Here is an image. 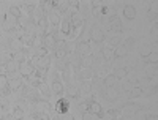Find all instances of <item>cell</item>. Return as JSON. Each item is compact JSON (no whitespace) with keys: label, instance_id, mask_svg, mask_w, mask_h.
Listing matches in <instances>:
<instances>
[{"label":"cell","instance_id":"1","mask_svg":"<svg viewBox=\"0 0 158 120\" xmlns=\"http://www.w3.org/2000/svg\"><path fill=\"white\" fill-rule=\"evenodd\" d=\"M19 73H21V76L22 77H30V76H33V73H35V66L30 63V62H22V63H19V70H18Z\"/></svg>","mask_w":158,"mask_h":120},{"label":"cell","instance_id":"29","mask_svg":"<svg viewBox=\"0 0 158 120\" xmlns=\"http://www.w3.org/2000/svg\"><path fill=\"white\" fill-rule=\"evenodd\" d=\"M146 76L149 77V79H152V77H155L156 76V66L155 65H147L146 66Z\"/></svg>","mask_w":158,"mask_h":120},{"label":"cell","instance_id":"46","mask_svg":"<svg viewBox=\"0 0 158 120\" xmlns=\"http://www.w3.org/2000/svg\"><path fill=\"white\" fill-rule=\"evenodd\" d=\"M3 120H6V118H3Z\"/></svg>","mask_w":158,"mask_h":120},{"label":"cell","instance_id":"26","mask_svg":"<svg viewBox=\"0 0 158 120\" xmlns=\"http://www.w3.org/2000/svg\"><path fill=\"white\" fill-rule=\"evenodd\" d=\"M150 54H152V48H150L149 44H144V46L139 49V56H141L142 59H147Z\"/></svg>","mask_w":158,"mask_h":120},{"label":"cell","instance_id":"9","mask_svg":"<svg viewBox=\"0 0 158 120\" xmlns=\"http://www.w3.org/2000/svg\"><path fill=\"white\" fill-rule=\"evenodd\" d=\"M22 87V81L21 79H18V77H11L10 81H8V89H10V92H16V90H19Z\"/></svg>","mask_w":158,"mask_h":120},{"label":"cell","instance_id":"23","mask_svg":"<svg viewBox=\"0 0 158 120\" xmlns=\"http://www.w3.org/2000/svg\"><path fill=\"white\" fill-rule=\"evenodd\" d=\"M127 56V48L125 46H117L114 49V57L115 59H123Z\"/></svg>","mask_w":158,"mask_h":120},{"label":"cell","instance_id":"34","mask_svg":"<svg viewBox=\"0 0 158 120\" xmlns=\"http://www.w3.org/2000/svg\"><path fill=\"white\" fill-rule=\"evenodd\" d=\"M81 89H82L85 93H90V90H92V85H90V82H87V81H82V85H81Z\"/></svg>","mask_w":158,"mask_h":120},{"label":"cell","instance_id":"22","mask_svg":"<svg viewBox=\"0 0 158 120\" xmlns=\"http://www.w3.org/2000/svg\"><path fill=\"white\" fill-rule=\"evenodd\" d=\"M51 66V59L49 57H43V59H38V65H36V68H41V70H48Z\"/></svg>","mask_w":158,"mask_h":120},{"label":"cell","instance_id":"39","mask_svg":"<svg viewBox=\"0 0 158 120\" xmlns=\"http://www.w3.org/2000/svg\"><path fill=\"white\" fill-rule=\"evenodd\" d=\"M82 118H84V120H95V115L90 114V112H84V114H82Z\"/></svg>","mask_w":158,"mask_h":120},{"label":"cell","instance_id":"16","mask_svg":"<svg viewBox=\"0 0 158 120\" xmlns=\"http://www.w3.org/2000/svg\"><path fill=\"white\" fill-rule=\"evenodd\" d=\"M101 56L104 57V60H111V59H114V48H109V46H106V48H103L101 49Z\"/></svg>","mask_w":158,"mask_h":120},{"label":"cell","instance_id":"38","mask_svg":"<svg viewBox=\"0 0 158 120\" xmlns=\"http://www.w3.org/2000/svg\"><path fill=\"white\" fill-rule=\"evenodd\" d=\"M60 120H74V117H73L70 112H65V114H62Z\"/></svg>","mask_w":158,"mask_h":120},{"label":"cell","instance_id":"6","mask_svg":"<svg viewBox=\"0 0 158 120\" xmlns=\"http://www.w3.org/2000/svg\"><path fill=\"white\" fill-rule=\"evenodd\" d=\"M30 16H32V21L36 24L41 18H44V11H43L41 6H33V10H32V13H30Z\"/></svg>","mask_w":158,"mask_h":120},{"label":"cell","instance_id":"33","mask_svg":"<svg viewBox=\"0 0 158 120\" xmlns=\"http://www.w3.org/2000/svg\"><path fill=\"white\" fill-rule=\"evenodd\" d=\"M106 95H108V97H106L108 100H115V98H117V90H115L114 87H111V89H108Z\"/></svg>","mask_w":158,"mask_h":120},{"label":"cell","instance_id":"24","mask_svg":"<svg viewBox=\"0 0 158 120\" xmlns=\"http://www.w3.org/2000/svg\"><path fill=\"white\" fill-rule=\"evenodd\" d=\"M48 54H49V49H46L44 46H41V48H36V49H35V57H36V59L48 57Z\"/></svg>","mask_w":158,"mask_h":120},{"label":"cell","instance_id":"41","mask_svg":"<svg viewBox=\"0 0 158 120\" xmlns=\"http://www.w3.org/2000/svg\"><path fill=\"white\" fill-rule=\"evenodd\" d=\"M68 5H71L73 8H77L79 6V2H77V0H71V2H68Z\"/></svg>","mask_w":158,"mask_h":120},{"label":"cell","instance_id":"42","mask_svg":"<svg viewBox=\"0 0 158 120\" xmlns=\"http://www.w3.org/2000/svg\"><path fill=\"white\" fill-rule=\"evenodd\" d=\"M117 43H118V38H117V36L111 39V44H117Z\"/></svg>","mask_w":158,"mask_h":120},{"label":"cell","instance_id":"3","mask_svg":"<svg viewBox=\"0 0 158 120\" xmlns=\"http://www.w3.org/2000/svg\"><path fill=\"white\" fill-rule=\"evenodd\" d=\"M76 52H77V56H81V59L90 56V44L87 41H81L76 46Z\"/></svg>","mask_w":158,"mask_h":120},{"label":"cell","instance_id":"12","mask_svg":"<svg viewBox=\"0 0 158 120\" xmlns=\"http://www.w3.org/2000/svg\"><path fill=\"white\" fill-rule=\"evenodd\" d=\"M5 68H6V73H10V74L13 76V74H15V73L19 70V63H18V62H15V60L11 59L10 62H6V63H5Z\"/></svg>","mask_w":158,"mask_h":120},{"label":"cell","instance_id":"25","mask_svg":"<svg viewBox=\"0 0 158 120\" xmlns=\"http://www.w3.org/2000/svg\"><path fill=\"white\" fill-rule=\"evenodd\" d=\"M52 92L57 93V95H60V93L63 92V84H62V81H59V79H54V82H52Z\"/></svg>","mask_w":158,"mask_h":120},{"label":"cell","instance_id":"17","mask_svg":"<svg viewBox=\"0 0 158 120\" xmlns=\"http://www.w3.org/2000/svg\"><path fill=\"white\" fill-rule=\"evenodd\" d=\"M111 29H112V32H117V33L122 32V24H120V21H118L117 16L111 18Z\"/></svg>","mask_w":158,"mask_h":120},{"label":"cell","instance_id":"27","mask_svg":"<svg viewBox=\"0 0 158 120\" xmlns=\"http://www.w3.org/2000/svg\"><path fill=\"white\" fill-rule=\"evenodd\" d=\"M36 27H38V30H41V32H44V30H48V27H49V22H48V18L44 16V18H41L38 22H36Z\"/></svg>","mask_w":158,"mask_h":120},{"label":"cell","instance_id":"44","mask_svg":"<svg viewBox=\"0 0 158 120\" xmlns=\"http://www.w3.org/2000/svg\"><path fill=\"white\" fill-rule=\"evenodd\" d=\"M52 120H60V118H59V117H54V118H52Z\"/></svg>","mask_w":158,"mask_h":120},{"label":"cell","instance_id":"45","mask_svg":"<svg viewBox=\"0 0 158 120\" xmlns=\"http://www.w3.org/2000/svg\"><path fill=\"white\" fill-rule=\"evenodd\" d=\"M35 120H40V118H38V117H36V115H35Z\"/></svg>","mask_w":158,"mask_h":120},{"label":"cell","instance_id":"30","mask_svg":"<svg viewBox=\"0 0 158 120\" xmlns=\"http://www.w3.org/2000/svg\"><path fill=\"white\" fill-rule=\"evenodd\" d=\"M48 22L52 24V25H59V24H60V18H59L57 13H52V14L48 18Z\"/></svg>","mask_w":158,"mask_h":120},{"label":"cell","instance_id":"18","mask_svg":"<svg viewBox=\"0 0 158 120\" xmlns=\"http://www.w3.org/2000/svg\"><path fill=\"white\" fill-rule=\"evenodd\" d=\"M92 65H94V57H92V54H90V56L81 59V65H79V68H92Z\"/></svg>","mask_w":158,"mask_h":120},{"label":"cell","instance_id":"40","mask_svg":"<svg viewBox=\"0 0 158 120\" xmlns=\"http://www.w3.org/2000/svg\"><path fill=\"white\" fill-rule=\"evenodd\" d=\"M125 74H127V70H118V71H117V73H115L114 76H115L117 79H120V77H123Z\"/></svg>","mask_w":158,"mask_h":120},{"label":"cell","instance_id":"15","mask_svg":"<svg viewBox=\"0 0 158 120\" xmlns=\"http://www.w3.org/2000/svg\"><path fill=\"white\" fill-rule=\"evenodd\" d=\"M8 76L6 74H0V92H3V93H8L10 89H8Z\"/></svg>","mask_w":158,"mask_h":120},{"label":"cell","instance_id":"28","mask_svg":"<svg viewBox=\"0 0 158 120\" xmlns=\"http://www.w3.org/2000/svg\"><path fill=\"white\" fill-rule=\"evenodd\" d=\"M115 82H117V77H115L114 74H109V76L104 77V85H106L108 89L114 87V85H115Z\"/></svg>","mask_w":158,"mask_h":120},{"label":"cell","instance_id":"4","mask_svg":"<svg viewBox=\"0 0 158 120\" xmlns=\"http://www.w3.org/2000/svg\"><path fill=\"white\" fill-rule=\"evenodd\" d=\"M89 112H90V114H94V115H97V117H100V118L104 115L101 104L97 103V101H90V103H89Z\"/></svg>","mask_w":158,"mask_h":120},{"label":"cell","instance_id":"20","mask_svg":"<svg viewBox=\"0 0 158 120\" xmlns=\"http://www.w3.org/2000/svg\"><path fill=\"white\" fill-rule=\"evenodd\" d=\"M24 117H25V112H24L22 108H15L13 109V114H11L13 120H24Z\"/></svg>","mask_w":158,"mask_h":120},{"label":"cell","instance_id":"8","mask_svg":"<svg viewBox=\"0 0 158 120\" xmlns=\"http://www.w3.org/2000/svg\"><path fill=\"white\" fill-rule=\"evenodd\" d=\"M10 49L15 52H19V51H22L24 49V43H22V39L21 38H13L11 39V44H10Z\"/></svg>","mask_w":158,"mask_h":120},{"label":"cell","instance_id":"13","mask_svg":"<svg viewBox=\"0 0 158 120\" xmlns=\"http://www.w3.org/2000/svg\"><path fill=\"white\" fill-rule=\"evenodd\" d=\"M56 111L62 115L65 112H68V101L67 100H59L57 104H56Z\"/></svg>","mask_w":158,"mask_h":120},{"label":"cell","instance_id":"19","mask_svg":"<svg viewBox=\"0 0 158 120\" xmlns=\"http://www.w3.org/2000/svg\"><path fill=\"white\" fill-rule=\"evenodd\" d=\"M8 13H10V16H13V19H19V18H22V13H21V8H19V6L11 5V6L8 8Z\"/></svg>","mask_w":158,"mask_h":120},{"label":"cell","instance_id":"21","mask_svg":"<svg viewBox=\"0 0 158 120\" xmlns=\"http://www.w3.org/2000/svg\"><path fill=\"white\" fill-rule=\"evenodd\" d=\"M38 90L44 95V98H51V89H49V85H48L46 82H43V81L40 82V84H38Z\"/></svg>","mask_w":158,"mask_h":120},{"label":"cell","instance_id":"7","mask_svg":"<svg viewBox=\"0 0 158 120\" xmlns=\"http://www.w3.org/2000/svg\"><path fill=\"white\" fill-rule=\"evenodd\" d=\"M123 16L128 19V21H133L136 18V8L133 5H125L123 8Z\"/></svg>","mask_w":158,"mask_h":120},{"label":"cell","instance_id":"37","mask_svg":"<svg viewBox=\"0 0 158 120\" xmlns=\"http://www.w3.org/2000/svg\"><path fill=\"white\" fill-rule=\"evenodd\" d=\"M141 92H142L141 87H135L133 90H131V97H139V95H141Z\"/></svg>","mask_w":158,"mask_h":120},{"label":"cell","instance_id":"32","mask_svg":"<svg viewBox=\"0 0 158 120\" xmlns=\"http://www.w3.org/2000/svg\"><path fill=\"white\" fill-rule=\"evenodd\" d=\"M147 59H149V63H150V65H156V63H158V54H156V51H153Z\"/></svg>","mask_w":158,"mask_h":120},{"label":"cell","instance_id":"11","mask_svg":"<svg viewBox=\"0 0 158 120\" xmlns=\"http://www.w3.org/2000/svg\"><path fill=\"white\" fill-rule=\"evenodd\" d=\"M27 57H29V52L25 49H22V51L16 52V54L13 56V60L18 62V63H22V62H27Z\"/></svg>","mask_w":158,"mask_h":120},{"label":"cell","instance_id":"36","mask_svg":"<svg viewBox=\"0 0 158 120\" xmlns=\"http://www.w3.org/2000/svg\"><path fill=\"white\" fill-rule=\"evenodd\" d=\"M79 109L82 111V114H84V112H89V103H87V101L81 103V104H79Z\"/></svg>","mask_w":158,"mask_h":120},{"label":"cell","instance_id":"31","mask_svg":"<svg viewBox=\"0 0 158 120\" xmlns=\"http://www.w3.org/2000/svg\"><path fill=\"white\" fill-rule=\"evenodd\" d=\"M67 93H68V97H70V98H77V95H79V90H77L74 85H70V87L67 89Z\"/></svg>","mask_w":158,"mask_h":120},{"label":"cell","instance_id":"35","mask_svg":"<svg viewBox=\"0 0 158 120\" xmlns=\"http://www.w3.org/2000/svg\"><path fill=\"white\" fill-rule=\"evenodd\" d=\"M101 11H103L101 5H100V6H92V14H94V16H100Z\"/></svg>","mask_w":158,"mask_h":120},{"label":"cell","instance_id":"43","mask_svg":"<svg viewBox=\"0 0 158 120\" xmlns=\"http://www.w3.org/2000/svg\"><path fill=\"white\" fill-rule=\"evenodd\" d=\"M101 3L100 2H97V0H94V2H92V6H100Z\"/></svg>","mask_w":158,"mask_h":120},{"label":"cell","instance_id":"5","mask_svg":"<svg viewBox=\"0 0 158 120\" xmlns=\"http://www.w3.org/2000/svg\"><path fill=\"white\" fill-rule=\"evenodd\" d=\"M90 39H92L94 43H101L103 39H104L103 32H101V29L98 27V25H95V27H92V32H90Z\"/></svg>","mask_w":158,"mask_h":120},{"label":"cell","instance_id":"2","mask_svg":"<svg viewBox=\"0 0 158 120\" xmlns=\"http://www.w3.org/2000/svg\"><path fill=\"white\" fill-rule=\"evenodd\" d=\"M43 46H44L46 49H54V48H57V39H56V35L52 33V32L44 33V36H43Z\"/></svg>","mask_w":158,"mask_h":120},{"label":"cell","instance_id":"14","mask_svg":"<svg viewBox=\"0 0 158 120\" xmlns=\"http://www.w3.org/2000/svg\"><path fill=\"white\" fill-rule=\"evenodd\" d=\"M24 46H33V39H35V33L33 32H25L24 36L21 38Z\"/></svg>","mask_w":158,"mask_h":120},{"label":"cell","instance_id":"10","mask_svg":"<svg viewBox=\"0 0 158 120\" xmlns=\"http://www.w3.org/2000/svg\"><path fill=\"white\" fill-rule=\"evenodd\" d=\"M60 33L62 35H70L71 33V21L70 19H63L60 22Z\"/></svg>","mask_w":158,"mask_h":120}]
</instances>
